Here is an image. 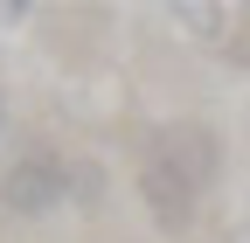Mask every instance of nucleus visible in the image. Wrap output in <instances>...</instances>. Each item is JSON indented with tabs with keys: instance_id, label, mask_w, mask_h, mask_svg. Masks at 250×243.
<instances>
[{
	"instance_id": "obj_2",
	"label": "nucleus",
	"mask_w": 250,
	"mask_h": 243,
	"mask_svg": "<svg viewBox=\"0 0 250 243\" xmlns=\"http://www.w3.org/2000/svg\"><path fill=\"white\" fill-rule=\"evenodd\" d=\"M70 195V181H62V160L56 153H21L0 181V208L7 216H49V208Z\"/></svg>"
},
{
	"instance_id": "obj_3",
	"label": "nucleus",
	"mask_w": 250,
	"mask_h": 243,
	"mask_svg": "<svg viewBox=\"0 0 250 243\" xmlns=\"http://www.w3.org/2000/svg\"><path fill=\"white\" fill-rule=\"evenodd\" d=\"M0 118H7V104H0Z\"/></svg>"
},
{
	"instance_id": "obj_1",
	"label": "nucleus",
	"mask_w": 250,
	"mask_h": 243,
	"mask_svg": "<svg viewBox=\"0 0 250 243\" xmlns=\"http://www.w3.org/2000/svg\"><path fill=\"white\" fill-rule=\"evenodd\" d=\"M181 146H188V132L160 139V146L146 153V202H153V216H160L167 229H181L188 216H195V181L208 174V153L181 160Z\"/></svg>"
}]
</instances>
